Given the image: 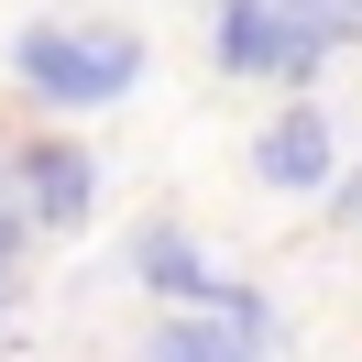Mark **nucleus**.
I'll use <instances>...</instances> for the list:
<instances>
[{
	"instance_id": "f257e3e1",
	"label": "nucleus",
	"mask_w": 362,
	"mask_h": 362,
	"mask_svg": "<svg viewBox=\"0 0 362 362\" xmlns=\"http://www.w3.org/2000/svg\"><path fill=\"white\" fill-rule=\"evenodd\" d=\"M132 77H143V33H121V23H23L11 33V88L33 110H110V99H132Z\"/></svg>"
},
{
	"instance_id": "f03ea898",
	"label": "nucleus",
	"mask_w": 362,
	"mask_h": 362,
	"mask_svg": "<svg viewBox=\"0 0 362 362\" xmlns=\"http://www.w3.org/2000/svg\"><path fill=\"white\" fill-rule=\"evenodd\" d=\"M209 55H220V77H252V88H308L318 66H329V33H308L286 11V0H220V11H209Z\"/></svg>"
},
{
	"instance_id": "7ed1b4c3",
	"label": "nucleus",
	"mask_w": 362,
	"mask_h": 362,
	"mask_svg": "<svg viewBox=\"0 0 362 362\" xmlns=\"http://www.w3.org/2000/svg\"><path fill=\"white\" fill-rule=\"evenodd\" d=\"M143 362H274V308L252 286H220L198 308H165L143 329Z\"/></svg>"
},
{
	"instance_id": "20e7f679",
	"label": "nucleus",
	"mask_w": 362,
	"mask_h": 362,
	"mask_svg": "<svg viewBox=\"0 0 362 362\" xmlns=\"http://www.w3.org/2000/svg\"><path fill=\"white\" fill-rule=\"evenodd\" d=\"M0 176H11V209H23L33 230H88V209H99V165H88V143H66V132L11 143Z\"/></svg>"
},
{
	"instance_id": "39448f33",
	"label": "nucleus",
	"mask_w": 362,
	"mask_h": 362,
	"mask_svg": "<svg viewBox=\"0 0 362 362\" xmlns=\"http://www.w3.org/2000/svg\"><path fill=\"white\" fill-rule=\"evenodd\" d=\"M340 176V132L318 99H286V110L252 132V187H274V198H318V187Z\"/></svg>"
},
{
	"instance_id": "423d86ee",
	"label": "nucleus",
	"mask_w": 362,
	"mask_h": 362,
	"mask_svg": "<svg viewBox=\"0 0 362 362\" xmlns=\"http://www.w3.org/2000/svg\"><path fill=\"white\" fill-rule=\"evenodd\" d=\"M132 274L165 296V308H198V296H220V286H230V274H209L198 230H176V220H143V230H132Z\"/></svg>"
},
{
	"instance_id": "0eeeda50",
	"label": "nucleus",
	"mask_w": 362,
	"mask_h": 362,
	"mask_svg": "<svg viewBox=\"0 0 362 362\" xmlns=\"http://www.w3.org/2000/svg\"><path fill=\"white\" fill-rule=\"evenodd\" d=\"M308 33H329V45H362V0H286Z\"/></svg>"
},
{
	"instance_id": "6e6552de",
	"label": "nucleus",
	"mask_w": 362,
	"mask_h": 362,
	"mask_svg": "<svg viewBox=\"0 0 362 362\" xmlns=\"http://www.w3.org/2000/svg\"><path fill=\"white\" fill-rule=\"evenodd\" d=\"M0 318H11V274H0Z\"/></svg>"
}]
</instances>
